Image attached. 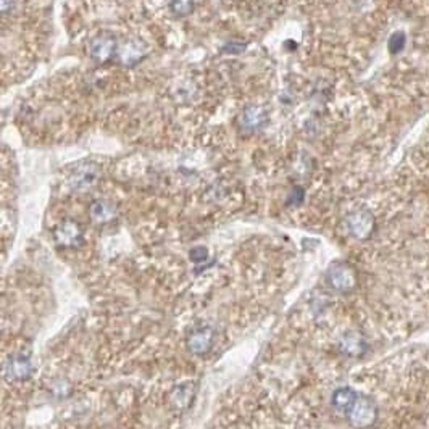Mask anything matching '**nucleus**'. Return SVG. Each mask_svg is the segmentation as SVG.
Masks as SVG:
<instances>
[{
	"label": "nucleus",
	"mask_w": 429,
	"mask_h": 429,
	"mask_svg": "<svg viewBox=\"0 0 429 429\" xmlns=\"http://www.w3.org/2000/svg\"><path fill=\"white\" fill-rule=\"evenodd\" d=\"M100 178V168L92 161H83L76 165V168L70 173L68 183L70 188L76 192H88L95 186Z\"/></svg>",
	"instance_id": "f257e3e1"
},
{
	"label": "nucleus",
	"mask_w": 429,
	"mask_h": 429,
	"mask_svg": "<svg viewBox=\"0 0 429 429\" xmlns=\"http://www.w3.org/2000/svg\"><path fill=\"white\" fill-rule=\"evenodd\" d=\"M326 278L331 288L339 294L350 292V290L355 288L357 283L355 273L354 270H352V266L342 263V261H335V263L330 266V270H328L326 273Z\"/></svg>",
	"instance_id": "f03ea898"
},
{
	"label": "nucleus",
	"mask_w": 429,
	"mask_h": 429,
	"mask_svg": "<svg viewBox=\"0 0 429 429\" xmlns=\"http://www.w3.org/2000/svg\"><path fill=\"white\" fill-rule=\"evenodd\" d=\"M54 237L61 249H78L84 242V230L78 221L65 220L55 228Z\"/></svg>",
	"instance_id": "7ed1b4c3"
},
{
	"label": "nucleus",
	"mask_w": 429,
	"mask_h": 429,
	"mask_svg": "<svg viewBox=\"0 0 429 429\" xmlns=\"http://www.w3.org/2000/svg\"><path fill=\"white\" fill-rule=\"evenodd\" d=\"M347 230L355 239H368L375 231V217L366 210H357L347 217Z\"/></svg>",
	"instance_id": "20e7f679"
},
{
	"label": "nucleus",
	"mask_w": 429,
	"mask_h": 429,
	"mask_svg": "<svg viewBox=\"0 0 429 429\" xmlns=\"http://www.w3.org/2000/svg\"><path fill=\"white\" fill-rule=\"evenodd\" d=\"M214 344V331L210 326H200L190 331L186 341L188 350L194 355H205Z\"/></svg>",
	"instance_id": "39448f33"
},
{
	"label": "nucleus",
	"mask_w": 429,
	"mask_h": 429,
	"mask_svg": "<svg viewBox=\"0 0 429 429\" xmlns=\"http://www.w3.org/2000/svg\"><path fill=\"white\" fill-rule=\"evenodd\" d=\"M347 417L357 426H368L378 417V408L375 402L368 397H359Z\"/></svg>",
	"instance_id": "423d86ee"
},
{
	"label": "nucleus",
	"mask_w": 429,
	"mask_h": 429,
	"mask_svg": "<svg viewBox=\"0 0 429 429\" xmlns=\"http://www.w3.org/2000/svg\"><path fill=\"white\" fill-rule=\"evenodd\" d=\"M32 375L31 360L26 355H12L6 363V378L8 381H20L30 379Z\"/></svg>",
	"instance_id": "0eeeda50"
},
{
	"label": "nucleus",
	"mask_w": 429,
	"mask_h": 429,
	"mask_svg": "<svg viewBox=\"0 0 429 429\" xmlns=\"http://www.w3.org/2000/svg\"><path fill=\"white\" fill-rule=\"evenodd\" d=\"M266 123H268V115L261 107H257V105H252V107H247L244 113L241 117V128L242 131L247 132H255L263 130Z\"/></svg>",
	"instance_id": "6e6552de"
},
{
	"label": "nucleus",
	"mask_w": 429,
	"mask_h": 429,
	"mask_svg": "<svg viewBox=\"0 0 429 429\" xmlns=\"http://www.w3.org/2000/svg\"><path fill=\"white\" fill-rule=\"evenodd\" d=\"M195 397V384L194 383H183L178 384L176 388L171 390L170 394V402L176 412H186L192 403Z\"/></svg>",
	"instance_id": "1a4fd4ad"
},
{
	"label": "nucleus",
	"mask_w": 429,
	"mask_h": 429,
	"mask_svg": "<svg viewBox=\"0 0 429 429\" xmlns=\"http://www.w3.org/2000/svg\"><path fill=\"white\" fill-rule=\"evenodd\" d=\"M90 55H92L94 60L100 61V63H103V61H108L112 59L113 55H115L117 52V41L113 39L112 36H99L95 37V39L90 42Z\"/></svg>",
	"instance_id": "9d476101"
},
{
	"label": "nucleus",
	"mask_w": 429,
	"mask_h": 429,
	"mask_svg": "<svg viewBox=\"0 0 429 429\" xmlns=\"http://www.w3.org/2000/svg\"><path fill=\"white\" fill-rule=\"evenodd\" d=\"M117 214V207L108 200H95L89 210L90 220L97 225H108V223L115 221Z\"/></svg>",
	"instance_id": "9b49d317"
},
{
	"label": "nucleus",
	"mask_w": 429,
	"mask_h": 429,
	"mask_svg": "<svg viewBox=\"0 0 429 429\" xmlns=\"http://www.w3.org/2000/svg\"><path fill=\"white\" fill-rule=\"evenodd\" d=\"M357 399H359V394H357L354 389L341 388L332 394V405H335L337 412L349 415L352 407H354L357 402Z\"/></svg>",
	"instance_id": "f8f14e48"
},
{
	"label": "nucleus",
	"mask_w": 429,
	"mask_h": 429,
	"mask_svg": "<svg viewBox=\"0 0 429 429\" xmlns=\"http://www.w3.org/2000/svg\"><path fill=\"white\" fill-rule=\"evenodd\" d=\"M341 349L346 355H360L365 349V342L355 332H349L341 339Z\"/></svg>",
	"instance_id": "ddd939ff"
},
{
	"label": "nucleus",
	"mask_w": 429,
	"mask_h": 429,
	"mask_svg": "<svg viewBox=\"0 0 429 429\" xmlns=\"http://www.w3.org/2000/svg\"><path fill=\"white\" fill-rule=\"evenodd\" d=\"M170 7L174 15H188L192 12L194 0H170Z\"/></svg>",
	"instance_id": "4468645a"
},
{
	"label": "nucleus",
	"mask_w": 429,
	"mask_h": 429,
	"mask_svg": "<svg viewBox=\"0 0 429 429\" xmlns=\"http://www.w3.org/2000/svg\"><path fill=\"white\" fill-rule=\"evenodd\" d=\"M403 47H405V34L400 31L394 32L389 39V52L390 54H399V52L403 50Z\"/></svg>",
	"instance_id": "2eb2a0df"
},
{
	"label": "nucleus",
	"mask_w": 429,
	"mask_h": 429,
	"mask_svg": "<svg viewBox=\"0 0 429 429\" xmlns=\"http://www.w3.org/2000/svg\"><path fill=\"white\" fill-rule=\"evenodd\" d=\"M208 259V252L205 247H195V249L190 250V260L194 261V263H203V261H207Z\"/></svg>",
	"instance_id": "dca6fc26"
},
{
	"label": "nucleus",
	"mask_w": 429,
	"mask_h": 429,
	"mask_svg": "<svg viewBox=\"0 0 429 429\" xmlns=\"http://www.w3.org/2000/svg\"><path fill=\"white\" fill-rule=\"evenodd\" d=\"M303 199V190L300 188H295L294 192L289 195V203H295V205H300V202H302Z\"/></svg>",
	"instance_id": "f3484780"
}]
</instances>
